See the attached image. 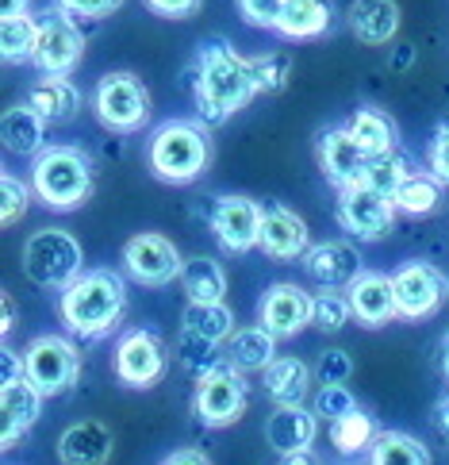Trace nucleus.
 <instances>
[{
	"label": "nucleus",
	"mask_w": 449,
	"mask_h": 465,
	"mask_svg": "<svg viewBox=\"0 0 449 465\" xmlns=\"http://www.w3.org/2000/svg\"><path fill=\"white\" fill-rule=\"evenodd\" d=\"M304 270L323 289H349L361 277V254L354 242L327 239V242H315L304 254Z\"/></svg>",
	"instance_id": "a211bd4d"
},
{
	"label": "nucleus",
	"mask_w": 449,
	"mask_h": 465,
	"mask_svg": "<svg viewBox=\"0 0 449 465\" xmlns=\"http://www.w3.org/2000/svg\"><path fill=\"white\" fill-rule=\"evenodd\" d=\"M254 77L261 93H280L292 77V58L288 54H261L254 58Z\"/></svg>",
	"instance_id": "ea45409f"
},
{
	"label": "nucleus",
	"mask_w": 449,
	"mask_h": 465,
	"mask_svg": "<svg viewBox=\"0 0 449 465\" xmlns=\"http://www.w3.org/2000/svg\"><path fill=\"white\" fill-rule=\"evenodd\" d=\"M146 158H150L154 177L170 181V185H189V181H196L211 162L208 131L200 124H189V120H170L150 135Z\"/></svg>",
	"instance_id": "7ed1b4c3"
},
{
	"label": "nucleus",
	"mask_w": 449,
	"mask_h": 465,
	"mask_svg": "<svg viewBox=\"0 0 449 465\" xmlns=\"http://www.w3.org/2000/svg\"><path fill=\"white\" fill-rule=\"evenodd\" d=\"M0 135H5L8 154H35L46 135V120L31 104H15L0 120Z\"/></svg>",
	"instance_id": "bb28decb"
},
{
	"label": "nucleus",
	"mask_w": 449,
	"mask_h": 465,
	"mask_svg": "<svg viewBox=\"0 0 449 465\" xmlns=\"http://www.w3.org/2000/svg\"><path fill=\"white\" fill-rule=\"evenodd\" d=\"M315 435H319V415L304 411V404H277L269 411V423H265V442L277 458L311 450Z\"/></svg>",
	"instance_id": "6ab92c4d"
},
{
	"label": "nucleus",
	"mask_w": 449,
	"mask_h": 465,
	"mask_svg": "<svg viewBox=\"0 0 449 465\" xmlns=\"http://www.w3.org/2000/svg\"><path fill=\"white\" fill-rule=\"evenodd\" d=\"M434 420H438V427H442V435L449 439V396H442V401H438V411H434Z\"/></svg>",
	"instance_id": "864d4df0"
},
{
	"label": "nucleus",
	"mask_w": 449,
	"mask_h": 465,
	"mask_svg": "<svg viewBox=\"0 0 449 465\" xmlns=\"http://www.w3.org/2000/svg\"><path fill=\"white\" fill-rule=\"evenodd\" d=\"M189 89L204 124H227L261 93L254 77V58H242L227 39H211L200 46Z\"/></svg>",
	"instance_id": "f257e3e1"
},
{
	"label": "nucleus",
	"mask_w": 449,
	"mask_h": 465,
	"mask_svg": "<svg viewBox=\"0 0 449 465\" xmlns=\"http://www.w3.org/2000/svg\"><path fill=\"white\" fill-rule=\"evenodd\" d=\"M411 58H415V46H399V51L392 54V70H407Z\"/></svg>",
	"instance_id": "3c124183"
},
{
	"label": "nucleus",
	"mask_w": 449,
	"mask_h": 465,
	"mask_svg": "<svg viewBox=\"0 0 449 465\" xmlns=\"http://www.w3.org/2000/svg\"><path fill=\"white\" fill-rule=\"evenodd\" d=\"M311 373L299 358H277L269 370H265V392H269L273 404H304V396L311 389Z\"/></svg>",
	"instance_id": "cd10ccee"
},
{
	"label": "nucleus",
	"mask_w": 449,
	"mask_h": 465,
	"mask_svg": "<svg viewBox=\"0 0 449 465\" xmlns=\"http://www.w3.org/2000/svg\"><path fill=\"white\" fill-rule=\"evenodd\" d=\"M24 365H27V381H35L43 396H62V392H70V385L81 373V354L70 339L39 335L24 351Z\"/></svg>",
	"instance_id": "9d476101"
},
{
	"label": "nucleus",
	"mask_w": 449,
	"mask_h": 465,
	"mask_svg": "<svg viewBox=\"0 0 449 465\" xmlns=\"http://www.w3.org/2000/svg\"><path fill=\"white\" fill-rule=\"evenodd\" d=\"M227 361L242 373H265L277 361V335H269L261 323L258 327H239L227 339Z\"/></svg>",
	"instance_id": "393cba45"
},
{
	"label": "nucleus",
	"mask_w": 449,
	"mask_h": 465,
	"mask_svg": "<svg viewBox=\"0 0 449 465\" xmlns=\"http://www.w3.org/2000/svg\"><path fill=\"white\" fill-rule=\"evenodd\" d=\"M426 165L442 185H449V124H438L434 139H430V151H426Z\"/></svg>",
	"instance_id": "c03bdc74"
},
{
	"label": "nucleus",
	"mask_w": 449,
	"mask_h": 465,
	"mask_svg": "<svg viewBox=\"0 0 449 465\" xmlns=\"http://www.w3.org/2000/svg\"><path fill=\"white\" fill-rule=\"evenodd\" d=\"M35 39H39V20L31 15H5L0 20V54H5L8 65L15 62H31L35 54Z\"/></svg>",
	"instance_id": "c9c22d12"
},
{
	"label": "nucleus",
	"mask_w": 449,
	"mask_h": 465,
	"mask_svg": "<svg viewBox=\"0 0 449 465\" xmlns=\"http://www.w3.org/2000/svg\"><path fill=\"white\" fill-rule=\"evenodd\" d=\"M395 208L407 212V215H430L442 204V181L430 173V170H411L404 177V185L395 189Z\"/></svg>",
	"instance_id": "2f4dec72"
},
{
	"label": "nucleus",
	"mask_w": 449,
	"mask_h": 465,
	"mask_svg": "<svg viewBox=\"0 0 449 465\" xmlns=\"http://www.w3.org/2000/svg\"><path fill=\"white\" fill-rule=\"evenodd\" d=\"M24 277L35 281L39 289H65L85 273V258H81V242L62 227H43L24 242Z\"/></svg>",
	"instance_id": "39448f33"
},
{
	"label": "nucleus",
	"mask_w": 449,
	"mask_h": 465,
	"mask_svg": "<svg viewBox=\"0 0 449 465\" xmlns=\"http://www.w3.org/2000/svg\"><path fill=\"white\" fill-rule=\"evenodd\" d=\"M24 377H27L24 354H15L5 346V354H0V385H12V381H24Z\"/></svg>",
	"instance_id": "de8ad7c7"
},
{
	"label": "nucleus",
	"mask_w": 449,
	"mask_h": 465,
	"mask_svg": "<svg viewBox=\"0 0 449 465\" xmlns=\"http://www.w3.org/2000/svg\"><path fill=\"white\" fill-rule=\"evenodd\" d=\"M181 327H189L196 335L223 346L230 335H235V312H230L223 301L220 304H189L185 315H181Z\"/></svg>",
	"instance_id": "f704fd0d"
},
{
	"label": "nucleus",
	"mask_w": 449,
	"mask_h": 465,
	"mask_svg": "<svg viewBox=\"0 0 449 465\" xmlns=\"http://www.w3.org/2000/svg\"><path fill=\"white\" fill-rule=\"evenodd\" d=\"M31 189L24 177H15V173H5L0 177V196H5V204H0V223L5 227H15L27 215V204H31Z\"/></svg>",
	"instance_id": "58836bf2"
},
{
	"label": "nucleus",
	"mask_w": 449,
	"mask_h": 465,
	"mask_svg": "<svg viewBox=\"0 0 449 465\" xmlns=\"http://www.w3.org/2000/svg\"><path fill=\"white\" fill-rule=\"evenodd\" d=\"M204 0H146V8L154 15H165V20H189V15L200 12Z\"/></svg>",
	"instance_id": "49530a36"
},
{
	"label": "nucleus",
	"mask_w": 449,
	"mask_h": 465,
	"mask_svg": "<svg viewBox=\"0 0 449 465\" xmlns=\"http://www.w3.org/2000/svg\"><path fill=\"white\" fill-rule=\"evenodd\" d=\"M0 411H5V423H0V446L12 450V446L39 423L43 389L35 385V381H27V377L12 381V385H5V392H0Z\"/></svg>",
	"instance_id": "aec40b11"
},
{
	"label": "nucleus",
	"mask_w": 449,
	"mask_h": 465,
	"mask_svg": "<svg viewBox=\"0 0 449 465\" xmlns=\"http://www.w3.org/2000/svg\"><path fill=\"white\" fill-rule=\"evenodd\" d=\"M327 27H330V5L327 0H288V8L277 24V35L304 43V39L327 35Z\"/></svg>",
	"instance_id": "c85d7f7f"
},
{
	"label": "nucleus",
	"mask_w": 449,
	"mask_h": 465,
	"mask_svg": "<svg viewBox=\"0 0 449 465\" xmlns=\"http://www.w3.org/2000/svg\"><path fill=\"white\" fill-rule=\"evenodd\" d=\"M369 158L373 154L354 139L349 127H330L319 135V170H323V177L330 181V185H338V189L357 185Z\"/></svg>",
	"instance_id": "dca6fc26"
},
{
	"label": "nucleus",
	"mask_w": 449,
	"mask_h": 465,
	"mask_svg": "<svg viewBox=\"0 0 449 465\" xmlns=\"http://www.w3.org/2000/svg\"><path fill=\"white\" fill-rule=\"evenodd\" d=\"M12 327H15V304H12V296H5V323H0V331L8 335Z\"/></svg>",
	"instance_id": "5fc2aeb1"
},
{
	"label": "nucleus",
	"mask_w": 449,
	"mask_h": 465,
	"mask_svg": "<svg viewBox=\"0 0 449 465\" xmlns=\"http://www.w3.org/2000/svg\"><path fill=\"white\" fill-rule=\"evenodd\" d=\"M246 401H249V385L242 370H235V365H220L215 373H208L204 381H196V420L204 427H230L242 420L246 411Z\"/></svg>",
	"instance_id": "0eeeda50"
},
{
	"label": "nucleus",
	"mask_w": 449,
	"mask_h": 465,
	"mask_svg": "<svg viewBox=\"0 0 449 465\" xmlns=\"http://www.w3.org/2000/svg\"><path fill=\"white\" fill-rule=\"evenodd\" d=\"M280 465H323V458L315 454V450H296V454L280 458Z\"/></svg>",
	"instance_id": "8fccbe9b"
},
{
	"label": "nucleus",
	"mask_w": 449,
	"mask_h": 465,
	"mask_svg": "<svg viewBox=\"0 0 449 465\" xmlns=\"http://www.w3.org/2000/svg\"><path fill=\"white\" fill-rule=\"evenodd\" d=\"M93 112L108 131L131 135L150 120V93L135 74H104L93 89Z\"/></svg>",
	"instance_id": "423d86ee"
},
{
	"label": "nucleus",
	"mask_w": 449,
	"mask_h": 465,
	"mask_svg": "<svg viewBox=\"0 0 449 465\" xmlns=\"http://www.w3.org/2000/svg\"><path fill=\"white\" fill-rule=\"evenodd\" d=\"M161 465H211V461H208L204 450H192V446H189V450H173Z\"/></svg>",
	"instance_id": "09e8293b"
},
{
	"label": "nucleus",
	"mask_w": 449,
	"mask_h": 465,
	"mask_svg": "<svg viewBox=\"0 0 449 465\" xmlns=\"http://www.w3.org/2000/svg\"><path fill=\"white\" fill-rule=\"evenodd\" d=\"M442 370H445V377H449V354H442Z\"/></svg>",
	"instance_id": "4d7b16f0"
},
{
	"label": "nucleus",
	"mask_w": 449,
	"mask_h": 465,
	"mask_svg": "<svg viewBox=\"0 0 449 465\" xmlns=\"http://www.w3.org/2000/svg\"><path fill=\"white\" fill-rule=\"evenodd\" d=\"M285 8H288V0H239V15H242V20L249 27H269V31H277Z\"/></svg>",
	"instance_id": "79ce46f5"
},
{
	"label": "nucleus",
	"mask_w": 449,
	"mask_h": 465,
	"mask_svg": "<svg viewBox=\"0 0 449 465\" xmlns=\"http://www.w3.org/2000/svg\"><path fill=\"white\" fill-rule=\"evenodd\" d=\"M170 370V346L161 342L158 331H127V335L115 342V377L123 381L127 389H150L158 385Z\"/></svg>",
	"instance_id": "1a4fd4ad"
},
{
	"label": "nucleus",
	"mask_w": 449,
	"mask_h": 465,
	"mask_svg": "<svg viewBox=\"0 0 449 465\" xmlns=\"http://www.w3.org/2000/svg\"><path fill=\"white\" fill-rule=\"evenodd\" d=\"M346 296H349V308H354V320H361V327H385V323L399 320L392 277H385V273H361L354 285L346 289Z\"/></svg>",
	"instance_id": "412c9836"
},
{
	"label": "nucleus",
	"mask_w": 449,
	"mask_h": 465,
	"mask_svg": "<svg viewBox=\"0 0 449 465\" xmlns=\"http://www.w3.org/2000/svg\"><path fill=\"white\" fill-rule=\"evenodd\" d=\"M81 54H85V39H81L73 15L62 12V8L58 12L50 8L39 20V39H35V54H31V62L50 77H70L77 70Z\"/></svg>",
	"instance_id": "f8f14e48"
},
{
	"label": "nucleus",
	"mask_w": 449,
	"mask_h": 465,
	"mask_svg": "<svg viewBox=\"0 0 449 465\" xmlns=\"http://www.w3.org/2000/svg\"><path fill=\"white\" fill-rule=\"evenodd\" d=\"M58 8L70 15H85V20H104L123 8V0H58Z\"/></svg>",
	"instance_id": "a18cd8bd"
},
{
	"label": "nucleus",
	"mask_w": 449,
	"mask_h": 465,
	"mask_svg": "<svg viewBox=\"0 0 449 465\" xmlns=\"http://www.w3.org/2000/svg\"><path fill=\"white\" fill-rule=\"evenodd\" d=\"M315 377H319V385H346L354 377V358L346 351H323L315 361Z\"/></svg>",
	"instance_id": "37998d69"
},
{
	"label": "nucleus",
	"mask_w": 449,
	"mask_h": 465,
	"mask_svg": "<svg viewBox=\"0 0 449 465\" xmlns=\"http://www.w3.org/2000/svg\"><path fill=\"white\" fill-rule=\"evenodd\" d=\"M376 420L369 411H365L361 404L354 411H346L342 420L330 423V442H335V450L346 454V458H354V454H369L373 450V442H376Z\"/></svg>",
	"instance_id": "c756f323"
},
{
	"label": "nucleus",
	"mask_w": 449,
	"mask_h": 465,
	"mask_svg": "<svg viewBox=\"0 0 449 465\" xmlns=\"http://www.w3.org/2000/svg\"><path fill=\"white\" fill-rule=\"evenodd\" d=\"M392 292H395L399 320L419 323L442 308V301L449 296V277H442L430 262H404L392 273Z\"/></svg>",
	"instance_id": "9b49d317"
},
{
	"label": "nucleus",
	"mask_w": 449,
	"mask_h": 465,
	"mask_svg": "<svg viewBox=\"0 0 449 465\" xmlns=\"http://www.w3.org/2000/svg\"><path fill=\"white\" fill-rule=\"evenodd\" d=\"M211 231L230 254L254 251L261 242V204L249 196H220L211 208Z\"/></svg>",
	"instance_id": "4468645a"
},
{
	"label": "nucleus",
	"mask_w": 449,
	"mask_h": 465,
	"mask_svg": "<svg viewBox=\"0 0 449 465\" xmlns=\"http://www.w3.org/2000/svg\"><path fill=\"white\" fill-rule=\"evenodd\" d=\"M442 354H449V327H445V335H442Z\"/></svg>",
	"instance_id": "6e6d98bb"
},
{
	"label": "nucleus",
	"mask_w": 449,
	"mask_h": 465,
	"mask_svg": "<svg viewBox=\"0 0 449 465\" xmlns=\"http://www.w3.org/2000/svg\"><path fill=\"white\" fill-rule=\"evenodd\" d=\"M395 201L385 193H376L373 185H357L342 189L338 196V223L349 231V235H357L361 242H380L385 235H392L395 227Z\"/></svg>",
	"instance_id": "6e6552de"
},
{
	"label": "nucleus",
	"mask_w": 449,
	"mask_h": 465,
	"mask_svg": "<svg viewBox=\"0 0 449 465\" xmlns=\"http://www.w3.org/2000/svg\"><path fill=\"white\" fill-rule=\"evenodd\" d=\"M258 323L277 339L299 335V331L311 323V296L299 285H292V281H280V285H273L269 292L261 296Z\"/></svg>",
	"instance_id": "2eb2a0df"
},
{
	"label": "nucleus",
	"mask_w": 449,
	"mask_h": 465,
	"mask_svg": "<svg viewBox=\"0 0 449 465\" xmlns=\"http://www.w3.org/2000/svg\"><path fill=\"white\" fill-rule=\"evenodd\" d=\"M181 289H185L189 304H220L227 296V273L215 258H189L181 265Z\"/></svg>",
	"instance_id": "a878e982"
},
{
	"label": "nucleus",
	"mask_w": 449,
	"mask_h": 465,
	"mask_svg": "<svg viewBox=\"0 0 449 465\" xmlns=\"http://www.w3.org/2000/svg\"><path fill=\"white\" fill-rule=\"evenodd\" d=\"M349 131H354V139H357L369 154L395 151V143H399V131H395V124H392V115L380 112V108H357L354 120H349Z\"/></svg>",
	"instance_id": "473e14b6"
},
{
	"label": "nucleus",
	"mask_w": 449,
	"mask_h": 465,
	"mask_svg": "<svg viewBox=\"0 0 449 465\" xmlns=\"http://www.w3.org/2000/svg\"><path fill=\"white\" fill-rule=\"evenodd\" d=\"M31 189L54 212H73L93 193V165L77 146H50L31 165Z\"/></svg>",
	"instance_id": "20e7f679"
},
{
	"label": "nucleus",
	"mask_w": 449,
	"mask_h": 465,
	"mask_svg": "<svg viewBox=\"0 0 449 465\" xmlns=\"http://www.w3.org/2000/svg\"><path fill=\"white\" fill-rule=\"evenodd\" d=\"M31 0H0V15H24Z\"/></svg>",
	"instance_id": "603ef678"
},
{
	"label": "nucleus",
	"mask_w": 449,
	"mask_h": 465,
	"mask_svg": "<svg viewBox=\"0 0 449 465\" xmlns=\"http://www.w3.org/2000/svg\"><path fill=\"white\" fill-rule=\"evenodd\" d=\"M181 265L185 262H181L177 246L165 235H154V231H142L123 246V270L139 285H170L173 277H181Z\"/></svg>",
	"instance_id": "ddd939ff"
},
{
	"label": "nucleus",
	"mask_w": 449,
	"mask_h": 465,
	"mask_svg": "<svg viewBox=\"0 0 449 465\" xmlns=\"http://www.w3.org/2000/svg\"><path fill=\"white\" fill-rule=\"evenodd\" d=\"M354 408H357V401L346 385H319V392H315V415H323L327 423L342 420V415L354 411Z\"/></svg>",
	"instance_id": "a19ab883"
},
{
	"label": "nucleus",
	"mask_w": 449,
	"mask_h": 465,
	"mask_svg": "<svg viewBox=\"0 0 449 465\" xmlns=\"http://www.w3.org/2000/svg\"><path fill=\"white\" fill-rule=\"evenodd\" d=\"M62 323L77 339H104L120 327L127 312V285L115 270H85L73 285L62 289Z\"/></svg>",
	"instance_id": "f03ea898"
},
{
	"label": "nucleus",
	"mask_w": 449,
	"mask_h": 465,
	"mask_svg": "<svg viewBox=\"0 0 449 465\" xmlns=\"http://www.w3.org/2000/svg\"><path fill=\"white\" fill-rule=\"evenodd\" d=\"M407 173H411L407 158L399 154V151H385V154H373V158H369V165H365L361 181H365V185H373L376 193L395 196V189L404 185V177H407Z\"/></svg>",
	"instance_id": "e433bc0d"
},
{
	"label": "nucleus",
	"mask_w": 449,
	"mask_h": 465,
	"mask_svg": "<svg viewBox=\"0 0 449 465\" xmlns=\"http://www.w3.org/2000/svg\"><path fill=\"white\" fill-rule=\"evenodd\" d=\"M354 320V308H349V296L338 289H327L319 296H311V327L319 331H342Z\"/></svg>",
	"instance_id": "4c0bfd02"
},
{
	"label": "nucleus",
	"mask_w": 449,
	"mask_h": 465,
	"mask_svg": "<svg viewBox=\"0 0 449 465\" xmlns=\"http://www.w3.org/2000/svg\"><path fill=\"white\" fill-rule=\"evenodd\" d=\"M112 430L96 420H77L62 430L58 439V461L62 465H108L112 458Z\"/></svg>",
	"instance_id": "4be33fe9"
},
{
	"label": "nucleus",
	"mask_w": 449,
	"mask_h": 465,
	"mask_svg": "<svg viewBox=\"0 0 449 465\" xmlns=\"http://www.w3.org/2000/svg\"><path fill=\"white\" fill-rule=\"evenodd\" d=\"M369 465H430V450L407 430H380L369 450Z\"/></svg>",
	"instance_id": "7c9ffc66"
},
{
	"label": "nucleus",
	"mask_w": 449,
	"mask_h": 465,
	"mask_svg": "<svg viewBox=\"0 0 449 465\" xmlns=\"http://www.w3.org/2000/svg\"><path fill=\"white\" fill-rule=\"evenodd\" d=\"M177 358H181V365H185V373H192L196 381H204L208 373L220 370V365H227V354H220V342L196 335V331H189V327H181Z\"/></svg>",
	"instance_id": "72a5a7b5"
},
{
	"label": "nucleus",
	"mask_w": 449,
	"mask_h": 465,
	"mask_svg": "<svg viewBox=\"0 0 449 465\" xmlns=\"http://www.w3.org/2000/svg\"><path fill=\"white\" fill-rule=\"evenodd\" d=\"M346 24L365 46H385L399 31V5L395 0H354L346 12Z\"/></svg>",
	"instance_id": "5701e85b"
},
{
	"label": "nucleus",
	"mask_w": 449,
	"mask_h": 465,
	"mask_svg": "<svg viewBox=\"0 0 449 465\" xmlns=\"http://www.w3.org/2000/svg\"><path fill=\"white\" fill-rule=\"evenodd\" d=\"M27 104L35 108L46 124H70L81 112V93L70 77H50L43 74L27 93Z\"/></svg>",
	"instance_id": "b1692460"
},
{
	"label": "nucleus",
	"mask_w": 449,
	"mask_h": 465,
	"mask_svg": "<svg viewBox=\"0 0 449 465\" xmlns=\"http://www.w3.org/2000/svg\"><path fill=\"white\" fill-rule=\"evenodd\" d=\"M261 251L269 254L273 262H292L304 258L311 251V235L307 223L285 204H265L261 208Z\"/></svg>",
	"instance_id": "f3484780"
}]
</instances>
